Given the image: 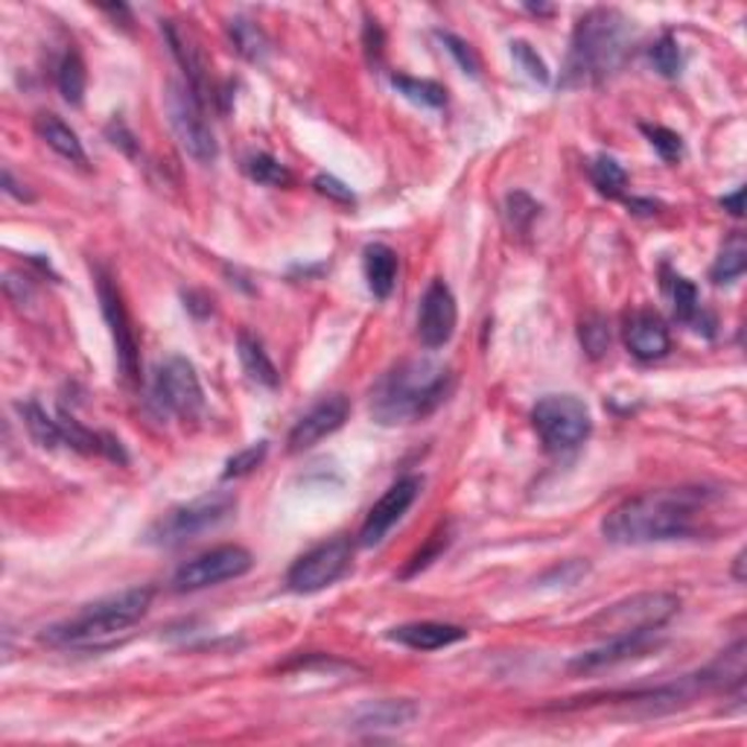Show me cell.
I'll return each mask as SVG.
<instances>
[{
	"instance_id": "6da1fadb",
	"label": "cell",
	"mask_w": 747,
	"mask_h": 747,
	"mask_svg": "<svg viewBox=\"0 0 747 747\" xmlns=\"http://www.w3.org/2000/svg\"><path fill=\"white\" fill-rule=\"evenodd\" d=\"M706 503L710 494L701 487L648 491L619 503L601 520V535L617 547H645L663 540L692 538Z\"/></svg>"
},
{
	"instance_id": "7a4b0ae2",
	"label": "cell",
	"mask_w": 747,
	"mask_h": 747,
	"mask_svg": "<svg viewBox=\"0 0 747 747\" xmlns=\"http://www.w3.org/2000/svg\"><path fill=\"white\" fill-rule=\"evenodd\" d=\"M456 373L429 357L403 359L386 371L371 389V415L377 424L398 426L424 421L450 398Z\"/></svg>"
},
{
	"instance_id": "3957f363",
	"label": "cell",
	"mask_w": 747,
	"mask_h": 747,
	"mask_svg": "<svg viewBox=\"0 0 747 747\" xmlns=\"http://www.w3.org/2000/svg\"><path fill=\"white\" fill-rule=\"evenodd\" d=\"M631 44H634V30L622 12L605 7L590 9L575 24L561 85H599L625 65L631 56Z\"/></svg>"
},
{
	"instance_id": "277c9868",
	"label": "cell",
	"mask_w": 747,
	"mask_h": 747,
	"mask_svg": "<svg viewBox=\"0 0 747 747\" xmlns=\"http://www.w3.org/2000/svg\"><path fill=\"white\" fill-rule=\"evenodd\" d=\"M152 587H129L114 593L100 601H91L65 622H56L44 631V643L70 645V648H88L100 645L117 634H126L131 625H138L147 617L152 605Z\"/></svg>"
},
{
	"instance_id": "5b68a950",
	"label": "cell",
	"mask_w": 747,
	"mask_h": 747,
	"mask_svg": "<svg viewBox=\"0 0 747 747\" xmlns=\"http://www.w3.org/2000/svg\"><path fill=\"white\" fill-rule=\"evenodd\" d=\"M237 496L231 491H210L184 505H175L164 517H158L149 529L147 540L158 547H179L187 540L199 538L205 531H214L217 526L234 514Z\"/></svg>"
},
{
	"instance_id": "8992f818",
	"label": "cell",
	"mask_w": 747,
	"mask_h": 747,
	"mask_svg": "<svg viewBox=\"0 0 747 747\" xmlns=\"http://www.w3.org/2000/svg\"><path fill=\"white\" fill-rule=\"evenodd\" d=\"M680 608L678 596L671 593H636L631 599H622L610 608L599 610L587 622V631L599 636H625V634H654L657 628L669 622Z\"/></svg>"
},
{
	"instance_id": "52a82bcc",
	"label": "cell",
	"mask_w": 747,
	"mask_h": 747,
	"mask_svg": "<svg viewBox=\"0 0 747 747\" xmlns=\"http://www.w3.org/2000/svg\"><path fill=\"white\" fill-rule=\"evenodd\" d=\"M531 424L549 452H570L590 438L593 415L575 394H547L531 409Z\"/></svg>"
},
{
	"instance_id": "ba28073f",
	"label": "cell",
	"mask_w": 747,
	"mask_h": 747,
	"mask_svg": "<svg viewBox=\"0 0 747 747\" xmlns=\"http://www.w3.org/2000/svg\"><path fill=\"white\" fill-rule=\"evenodd\" d=\"M164 108L170 129H173L179 147L184 149V156L193 158L196 164L217 161V138H214V131H210L208 120H205V112H202V103L191 88L170 82L164 94Z\"/></svg>"
},
{
	"instance_id": "9c48e42d",
	"label": "cell",
	"mask_w": 747,
	"mask_h": 747,
	"mask_svg": "<svg viewBox=\"0 0 747 747\" xmlns=\"http://www.w3.org/2000/svg\"><path fill=\"white\" fill-rule=\"evenodd\" d=\"M252 552L237 543H226V547L202 552L193 561L179 566V573L173 575V590L175 593H193L205 590V587H217L222 582H234L240 575L252 570Z\"/></svg>"
},
{
	"instance_id": "30bf717a",
	"label": "cell",
	"mask_w": 747,
	"mask_h": 747,
	"mask_svg": "<svg viewBox=\"0 0 747 747\" xmlns=\"http://www.w3.org/2000/svg\"><path fill=\"white\" fill-rule=\"evenodd\" d=\"M350 547L348 538H333L327 543H319L315 549L304 552L296 564L289 566L287 584L292 593H319L340 582L350 564Z\"/></svg>"
},
{
	"instance_id": "8fae6325",
	"label": "cell",
	"mask_w": 747,
	"mask_h": 747,
	"mask_svg": "<svg viewBox=\"0 0 747 747\" xmlns=\"http://www.w3.org/2000/svg\"><path fill=\"white\" fill-rule=\"evenodd\" d=\"M96 298H100V310L108 324V333L114 340V354H117V366H120L126 380H138L140 373V350L138 336L131 327L129 310L123 304L120 289L114 287V280L108 272L96 269Z\"/></svg>"
},
{
	"instance_id": "7c38bea8",
	"label": "cell",
	"mask_w": 747,
	"mask_h": 747,
	"mask_svg": "<svg viewBox=\"0 0 747 747\" xmlns=\"http://www.w3.org/2000/svg\"><path fill=\"white\" fill-rule=\"evenodd\" d=\"M152 400L166 415L196 417L205 406L199 373L184 357H170L164 366L158 368L156 386H152Z\"/></svg>"
},
{
	"instance_id": "4fadbf2b",
	"label": "cell",
	"mask_w": 747,
	"mask_h": 747,
	"mask_svg": "<svg viewBox=\"0 0 747 747\" xmlns=\"http://www.w3.org/2000/svg\"><path fill=\"white\" fill-rule=\"evenodd\" d=\"M456 322H459V307L452 289L441 278H435L417 307V340L429 350L444 348L456 333Z\"/></svg>"
},
{
	"instance_id": "5bb4252c",
	"label": "cell",
	"mask_w": 747,
	"mask_h": 747,
	"mask_svg": "<svg viewBox=\"0 0 747 747\" xmlns=\"http://www.w3.org/2000/svg\"><path fill=\"white\" fill-rule=\"evenodd\" d=\"M421 487H424V479L421 476L398 479V482L371 505V512H368L366 522H363V531H359V543H363V547H377V543L398 526L400 517L412 508V503H415L417 494H421Z\"/></svg>"
},
{
	"instance_id": "9a60e30c",
	"label": "cell",
	"mask_w": 747,
	"mask_h": 747,
	"mask_svg": "<svg viewBox=\"0 0 747 747\" xmlns=\"http://www.w3.org/2000/svg\"><path fill=\"white\" fill-rule=\"evenodd\" d=\"M350 415V403L345 394H327L315 403L310 412L298 417L296 426L289 429L287 438V450L289 452H304L310 447L333 435L336 429H342V424L348 421Z\"/></svg>"
},
{
	"instance_id": "2e32d148",
	"label": "cell",
	"mask_w": 747,
	"mask_h": 747,
	"mask_svg": "<svg viewBox=\"0 0 747 747\" xmlns=\"http://www.w3.org/2000/svg\"><path fill=\"white\" fill-rule=\"evenodd\" d=\"M161 30H164V38L166 44H170V50H173L175 61H179V68H182L184 77H187V88L196 94L199 103H205L210 94V70L208 59H205V53H202L199 38H196L191 26L182 24V21H164Z\"/></svg>"
},
{
	"instance_id": "e0dca14e",
	"label": "cell",
	"mask_w": 747,
	"mask_h": 747,
	"mask_svg": "<svg viewBox=\"0 0 747 747\" xmlns=\"http://www.w3.org/2000/svg\"><path fill=\"white\" fill-rule=\"evenodd\" d=\"M421 710L415 701L406 698H382V701H366L350 713V731L363 736H382V733L406 731L415 722Z\"/></svg>"
},
{
	"instance_id": "ac0fdd59",
	"label": "cell",
	"mask_w": 747,
	"mask_h": 747,
	"mask_svg": "<svg viewBox=\"0 0 747 747\" xmlns=\"http://www.w3.org/2000/svg\"><path fill=\"white\" fill-rule=\"evenodd\" d=\"M625 345L628 350H631L636 359H643V363L660 359L666 357L671 348L669 327H666V322H663L657 313H652V310H636V313H631L625 319Z\"/></svg>"
},
{
	"instance_id": "d6986e66",
	"label": "cell",
	"mask_w": 747,
	"mask_h": 747,
	"mask_svg": "<svg viewBox=\"0 0 747 747\" xmlns=\"http://www.w3.org/2000/svg\"><path fill=\"white\" fill-rule=\"evenodd\" d=\"M654 634H625V636H610L608 643L593 648V652L578 654L573 663H570V671L575 675H593V671L610 669L622 660H631L636 654L643 652L645 645L652 643Z\"/></svg>"
},
{
	"instance_id": "ffe728a7",
	"label": "cell",
	"mask_w": 747,
	"mask_h": 747,
	"mask_svg": "<svg viewBox=\"0 0 747 747\" xmlns=\"http://www.w3.org/2000/svg\"><path fill=\"white\" fill-rule=\"evenodd\" d=\"M468 631L459 625H447V622H409L389 631V640L406 645L412 652H438L447 645L461 643Z\"/></svg>"
},
{
	"instance_id": "44dd1931",
	"label": "cell",
	"mask_w": 747,
	"mask_h": 747,
	"mask_svg": "<svg viewBox=\"0 0 747 747\" xmlns=\"http://www.w3.org/2000/svg\"><path fill=\"white\" fill-rule=\"evenodd\" d=\"M666 292H669L671 310H675V319H678V322L696 327L698 333H701V327H704L706 336H713L715 322L704 313V307H701V296H698V287L692 284V280L678 275V272L666 269Z\"/></svg>"
},
{
	"instance_id": "7402d4cb",
	"label": "cell",
	"mask_w": 747,
	"mask_h": 747,
	"mask_svg": "<svg viewBox=\"0 0 747 747\" xmlns=\"http://www.w3.org/2000/svg\"><path fill=\"white\" fill-rule=\"evenodd\" d=\"M35 135H38L56 156L65 158V161H70V164L77 166H88V152L85 147H82V140H79V135L70 129L68 123L61 120L59 114L53 112L35 114Z\"/></svg>"
},
{
	"instance_id": "603a6c76",
	"label": "cell",
	"mask_w": 747,
	"mask_h": 747,
	"mask_svg": "<svg viewBox=\"0 0 747 747\" xmlns=\"http://www.w3.org/2000/svg\"><path fill=\"white\" fill-rule=\"evenodd\" d=\"M363 272H366L368 289L373 292V298H389L394 284H398V254L382 243L366 245Z\"/></svg>"
},
{
	"instance_id": "cb8c5ba5",
	"label": "cell",
	"mask_w": 747,
	"mask_h": 747,
	"mask_svg": "<svg viewBox=\"0 0 747 747\" xmlns=\"http://www.w3.org/2000/svg\"><path fill=\"white\" fill-rule=\"evenodd\" d=\"M226 30H228L231 44H234V50L240 53L245 61H252V65H263V61L269 59V53H272L269 35L263 33V26L254 24L252 18H243V15L231 18V21L226 24Z\"/></svg>"
},
{
	"instance_id": "d4e9b609",
	"label": "cell",
	"mask_w": 747,
	"mask_h": 747,
	"mask_svg": "<svg viewBox=\"0 0 747 747\" xmlns=\"http://www.w3.org/2000/svg\"><path fill=\"white\" fill-rule=\"evenodd\" d=\"M237 354H240L243 371L249 373L254 382H261V386H266V389H278L280 373L257 336H252L249 331L240 333V340H237Z\"/></svg>"
},
{
	"instance_id": "484cf974",
	"label": "cell",
	"mask_w": 747,
	"mask_h": 747,
	"mask_svg": "<svg viewBox=\"0 0 747 747\" xmlns=\"http://www.w3.org/2000/svg\"><path fill=\"white\" fill-rule=\"evenodd\" d=\"M56 85H59V94L65 103L82 105L88 88V70L85 61H82V56H79L77 50H70L61 56L59 70H56Z\"/></svg>"
},
{
	"instance_id": "4316f807",
	"label": "cell",
	"mask_w": 747,
	"mask_h": 747,
	"mask_svg": "<svg viewBox=\"0 0 747 747\" xmlns=\"http://www.w3.org/2000/svg\"><path fill=\"white\" fill-rule=\"evenodd\" d=\"M18 412H21V417H24L26 429H30V438H33L38 447H44V450H56L59 444H65L59 421H53V417L47 415V412H44L35 400L18 403Z\"/></svg>"
},
{
	"instance_id": "83f0119b",
	"label": "cell",
	"mask_w": 747,
	"mask_h": 747,
	"mask_svg": "<svg viewBox=\"0 0 747 747\" xmlns=\"http://www.w3.org/2000/svg\"><path fill=\"white\" fill-rule=\"evenodd\" d=\"M747 269V243L745 237L742 234H733L727 243L722 245V252H719V257H715L713 269H710V278H713V284H733V280H739L742 275H745Z\"/></svg>"
},
{
	"instance_id": "f1b7e54d",
	"label": "cell",
	"mask_w": 747,
	"mask_h": 747,
	"mask_svg": "<svg viewBox=\"0 0 747 747\" xmlns=\"http://www.w3.org/2000/svg\"><path fill=\"white\" fill-rule=\"evenodd\" d=\"M391 85L398 88V94H403L409 103L424 105V108H444L447 105V91L444 85L433 82V79H415L406 73H394Z\"/></svg>"
},
{
	"instance_id": "f546056e",
	"label": "cell",
	"mask_w": 747,
	"mask_h": 747,
	"mask_svg": "<svg viewBox=\"0 0 747 747\" xmlns=\"http://www.w3.org/2000/svg\"><path fill=\"white\" fill-rule=\"evenodd\" d=\"M243 170L252 182L263 184V187H292V182H296L287 166L280 164L278 158L266 156V152H252L243 161Z\"/></svg>"
},
{
	"instance_id": "4dcf8cb0",
	"label": "cell",
	"mask_w": 747,
	"mask_h": 747,
	"mask_svg": "<svg viewBox=\"0 0 747 747\" xmlns=\"http://www.w3.org/2000/svg\"><path fill=\"white\" fill-rule=\"evenodd\" d=\"M590 179L596 184V191L605 193V196H619L625 191L628 173L619 166V161L608 156H599L590 161Z\"/></svg>"
},
{
	"instance_id": "1f68e13d",
	"label": "cell",
	"mask_w": 747,
	"mask_h": 747,
	"mask_svg": "<svg viewBox=\"0 0 747 747\" xmlns=\"http://www.w3.org/2000/svg\"><path fill=\"white\" fill-rule=\"evenodd\" d=\"M652 65L657 68V73L666 79H678L680 68H683V56H680V44L675 42V35L666 33L660 42H654L652 47Z\"/></svg>"
},
{
	"instance_id": "d6a6232c",
	"label": "cell",
	"mask_w": 747,
	"mask_h": 747,
	"mask_svg": "<svg viewBox=\"0 0 747 747\" xmlns=\"http://www.w3.org/2000/svg\"><path fill=\"white\" fill-rule=\"evenodd\" d=\"M640 129H643V135L648 138V143L660 152L663 161L675 164V161L683 158V140H680L678 131L666 129V126H652V123H643Z\"/></svg>"
},
{
	"instance_id": "836d02e7",
	"label": "cell",
	"mask_w": 747,
	"mask_h": 747,
	"mask_svg": "<svg viewBox=\"0 0 747 747\" xmlns=\"http://www.w3.org/2000/svg\"><path fill=\"white\" fill-rule=\"evenodd\" d=\"M578 333H582L584 350H587L593 359H601L605 354H608V348H610L608 319H601V315H587Z\"/></svg>"
},
{
	"instance_id": "e575fe53",
	"label": "cell",
	"mask_w": 747,
	"mask_h": 747,
	"mask_svg": "<svg viewBox=\"0 0 747 747\" xmlns=\"http://www.w3.org/2000/svg\"><path fill=\"white\" fill-rule=\"evenodd\" d=\"M512 56H514V61L520 65V70L526 73V77L540 82V85H547L549 82L547 61H543V56H540L529 42H512Z\"/></svg>"
},
{
	"instance_id": "d590c367",
	"label": "cell",
	"mask_w": 747,
	"mask_h": 747,
	"mask_svg": "<svg viewBox=\"0 0 747 747\" xmlns=\"http://www.w3.org/2000/svg\"><path fill=\"white\" fill-rule=\"evenodd\" d=\"M538 202L531 199L529 193H508V199H505V214L512 219L514 231H526L538 217Z\"/></svg>"
},
{
	"instance_id": "8d00e7d4",
	"label": "cell",
	"mask_w": 747,
	"mask_h": 747,
	"mask_svg": "<svg viewBox=\"0 0 747 747\" xmlns=\"http://www.w3.org/2000/svg\"><path fill=\"white\" fill-rule=\"evenodd\" d=\"M266 452H269V444L266 441H257V444H252V447H245V450H240L237 456L228 459L226 473H222V476L234 479V476H245V473H252L254 468H261L263 459H266Z\"/></svg>"
},
{
	"instance_id": "74e56055",
	"label": "cell",
	"mask_w": 747,
	"mask_h": 747,
	"mask_svg": "<svg viewBox=\"0 0 747 747\" xmlns=\"http://www.w3.org/2000/svg\"><path fill=\"white\" fill-rule=\"evenodd\" d=\"M438 38H441L447 53H450L452 59H456V65H459L468 77H479V56L473 53V47H470L464 38H459V35H452V33H438Z\"/></svg>"
},
{
	"instance_id": "f35d334b",
	"label": "cell",
	"mask_w": 747,
	"mask_h": 747,
	"mask_svg": "<svg viewBox=\"0 0 747 747\" xmlns=\"http://www.w3.org/2000/svg\"><path fill=\"white\" fill-rule=\"evenodd\" d=\"M444 549H447V531H435L433 538L426 540V547L424 549H417L415 555H412V561H409V566L400 573V578H409V575H415V573H421L424 566H429L435 561V558L441 555Z\"/></svg>"
},
{
	"instance_id": "ab89813d",
	"label": "cell",
	"mask_w": 747,
	"mask_h": 747,
	"mask_svg": "<svg viewBox=\"0 0 747 747\" xmlns=\"http://www.w3.org/2000/svg\"><path fill=\"white\" fill-rule=\"evenodd\" d=\"M313 187H315V193H319V196L336 202V205H357V196H354V191H350L345 182H340L336 175H327V173L315 175Z\"/></svg>"
},
{
	"instance_id": "60d3db41",
	"label": "cell",
	"mask_w": 747,
	"mask_h": 747,
	"mask_svg": "<svg viewBox=\"0 0 747 747\" xmlns=\"http://www.w3.org/2000/svg\"><path fill=\"white\" fill-rule=\"evenodd\" d=\"M587 570L590 566L584 564V561H564V564L552 566L543 578H540V584H555V587H573V584H578L587 575Z\"/></svg>"
},
{
	"instance_id": "b9f144b4",
	"label": "cell",
	"mask_w": 747,
	"mask_h": 747,
	"mask_svg": "<svg viewBox=\"0 0 747 747\" xmlns=\"http://www.w3.org/2000/svg\"><path fill=\"white\" fill-rule=\"evenodd\" d=\"M363 44H366V56L371 68H380L382 56H386V33L377 18H366V30H363Z\"/></svg>"
},
{
	"instance_id": "7bdbcfd3",
	"label": "cell",
	"mask_w": 747,
	"mask_h": 747,
	"mask_svg": "<svg viewBox=\"0 0 747 747\" xmlns=\"http://www.w3.org/2000/svg\"><path fill=\"white\" fill-rule=\"evenodd\" d=\"M108 138H112L114 147H120L126 156H135V138H131L129 129L123 126V120H112V126H108Z\"/></svg>"
},
{
	"instance_id": "ee69618b",
	"label": "cell",
	"mask_w": 747,
	"mask_h": 747,
	"mask_svg": "<svg viewBox=\"0 0 747 747\" xmlns=\"http://www.w3.org/2000/svg\"><path fill=\"white\" fill-rule=\"evenodd\" d=\"M3 191H7L9 196H15L18 202H33V193L15 182V175H12V170H9V166H3Z\"/></svg>"
},
{
	"instance_id": "f6af8a7d",
	"label": "cell",
	"mask_w": 747,
	"mask_h": 747,
	"mask_svg": "<svg viewBox=\"0 0 747 747\" xmlns=\"http://www.w3.org/2000/svg\"><path fill=\"white\" fill-rule=\"evenodd\" d=\"M722 208L727 210V214H733V217H742V214H745V191L739 187V191L731 193V196H724Z\"/></svg>"
},
{
	"instance_id": "bcb514c9",
	"label": "cell",
	"mask_w": 747,
	"mask_h": 747,
	"mask_svg": "<svg viewBox=\"0 0 747 747\" xmlns=\"http://www.w3.org/2000/svg\"><path fill=\"white\" fill-rule=\"evenodd\" d=\"M733 575H736V582H745V549H742L739 555H736V564H733Z\"/></svg>"
},
{
	"instance_id": "7dc6e473",
	"label": "cell",
	"mask_w": 747,
	"mask_h": 747,
	"mask_svg": "<svg viewBox=\"0 0 747 747\" xmlns=\"http://www.w3.org/2000/svg\"><path fill=\"white\" fill-rule=\"evenodd\" d=\"M529 12H535V15H552V7H526Z\"/></svg>"
}]
</instances>
